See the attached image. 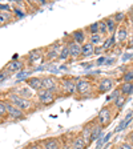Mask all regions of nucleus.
Listing matches in <instances>:
<instances>
[{"mask_svg": "<svg viewBox=\"0 0 133 149\" xmlns=\"http://www.w3.org/2000/svg\"><path fill=\"white\" fill-rule=\"evenodd\" d=\"M25 65H27V64H25V60L13 59V60H11V61H9L8 64H7L6 67H4V68H6L11 74H13V73H16V72L23 71Z\"/></svg>", "mask_w": 133, "mask_h": 149, "instance_id": "11", "label": "nucleus"}, {"mask_svg": "<svg viewBox=\"0 0 133 149\" xmlns=\"http://www.w3.org/2000/svg\"><path fill=\"white\" fill-rule=\"evenodd\" d=\"M85 32H88V36H91V35H97L99 33V22L92 23L91 25H88V27L85 28Z\"/></svg>", "mask_w": 133, "mask_h": 149, "instance_id": "28", "label": "nucleus"}, {"mask_svg": "<svg viewBox=\"0 0 133 149\" xmlns=\"http://www.w3.org/2000/svg\"><path fill=\"white\" fill-rule=\"evenodd\" d=\"M113 79L111 77H102L101 80L97 83L96 85V92L100 93V95H102V93H107L109 92V91L113 88Z\"/></svg>", "mask_w": 133, "mask_h": 149, "instance_id": "10", "label": "nucleus"}, {"mask_svg": "<svg viewBox=\"0 0 133 149\" xmlns=\"http://www.w3.org/2000/svg\"><path fill=\"white\" fill-rule=\"evenodd\" d=\"M9 76H11V73H9L6 68H3L0 71V83H3V81H6L7 79H9Z\"/></svg>", "mask_w": 133, "mask_h": 149, "instance_id": "34", "label": "nucleus"}, {"mask_svg": "<svg viewBox=\"0 0 133 149\" xmlns=\"http://www.w3.org/2000/svg\"><path fill=\"white\" fill-rule=\"evenodd\" d=\"M76 83H77V79H75V77H69V76L61 77L60 79V95L73 96L75 93H77Z\"/></svg>", "mask_w": 133, "mask_h": 149, "instance_id": "2", "label": "nucleus"}, {"mask_svg": "<svg viewBox=\"0 0 133 149\" xmlns=\"http://www.w3.org/2000/svg\"><path fill=\"white\" fill-rule=\"evenodd\" d=\"M44 57H45L47 61H55V60L59 59V52H56L51 47H47L44 49Z\"/></svg>", "mask_w": 133, "mask_h": 149, "instance_id": "20", "label": "nucleus"}, {"mask_svg": "<svg viewBox=\"0 0 133 149\" xmlns=\"http://www.w3.org/2000/svg\"><path fill=\"white\" fill-rule=\"evenodd\" d=\"M120 95H121V93H120V91H118V88H117V89H115V91H113V93H112L111 96H108V97H107V101H113V100H115V99H117V97L120 96Z\"/></svg>", "mask_w": 133, "mask_h": 149, "instance_id": "37", "label": "nucleus"}, {"mask_svg": "<svg viewBox=\"0 0 133 149\" xmlns=\"http://www.w3.org/2000/svg\"><path fill=\"white\" fill-rule=\"evenodd\" d=\"M80 134H81V137L85 140V143L89 145L91 144V136H92V124H91V121L84 125V128L81 129Z\"/></svg>", "mask_w": 133, "mask_h": 149, "instance_id": "19", "label": "nucleus"}, {"mask_svg": "<svg viewBox=\"0 0 133 149\" xmlns=\"http://www.w3.org/2000/svg\"><path fill=\"white\" fill-rule=\"evenodd\" d=\"M111 137H112V133H108V134H107L105 137H102L101 140H99V141H97V145H96V148L99 149L100 146L102 145V144H105L107 141H109V139H111Z\"/></svg>", "mask_w": 133, "mask_h": 149, "instance_id": "36", "label": "nucleus"}, {"mask_svg": "<svg viewBox=\"0 0 133 149\" xmlns=\"http://www.w3.org/2000/svg\"><path fill=\"white\" fill-rule=\"evenodd\" d=\"M69 144H71L72 149H87L88 144L85 143V140L81 137V134H76L75 137H72V140H69Z\"/></svg>", "mask_w": 133, "mask_h": 149, "instance_id": "14", "label": "nucleus"}, {"mask_svg": "<svg viewBox=\"0 0 133 149\" xmlns=\"http://www.w3.org/2000/svg\"><path fill=\"white\" fill-rule=\"evenodd\" d=\"M60 149H72V148H71V144H69V141H65V143L61 145V148H60Z\"/></svg>", "mask_w": 133, "mask_h": 149, "instance_id": "42", "label": "nucleus"}, {"mask_svg": "<svg viewBox=\"0 0 133 149\" xmlns=\"http://www.w3.org/2000/svg\"><path fill=\"white\" fill-rule=\"evenodd\" d=\"M125 102H127V96H124V95H120L117 99L113 100V105H115L117 109H121L125 105Z\"/></svg>", "mask_w": 133, "mask_h": 149, "instance_id": "27", "label": "nucleus"}, {"mask_svg": "<svg viewBox=\"0 0 133 149\" xmlns=\"http://www.w3.org/2000/svg\"><path fill=\"white\" fill-rule=\"evenodd\" d=\"M76 89L77 93L81 96H91L93 93V84L91 83L89 79H77V83H76Z\"/></svg>", "mask_w": 133, "mask_h": 149, "instance_id": "6", "label": "nucleus"}, {"mask_svg": "<svg viewBox=\"0 0 133 149\" xmlns=\"http://www.w3.org/2000/svg\"><path fill=\"white\" fill-rule=\"evenodd\" d=\"M113 19H115V22L117 23V24H121L123 23V20L125 19V13L124 12H117L113 15Z\"/></svg>", "mask_w": 133, "mask_h": 149, "instance_id": "35", "label": "nucleus"}, {"mask_svg": "<svg viewBox=\"0 0 133 149\" xmlns=\"http://www.w3.org/2000/svg\"><path fill=\"white\" fill-rule=\"evenodd\" d=\"M113 63H115V59H107V60H105V65L113 64Z\"/></svg>", "mask_w": 133, "mask_h": 149, "instance_id": "43", "label": "nucleus"}, {"mask_svg": "<svg viewBox=\"0 0 133 149\" xmlns=\"http://www.w3.org/2000/svg\"><path fill=\"white\" fill-rule=\"evenodd\" d=\"M4 100V105H6L7 108V113H8V118H12V120H24V118H27V113H24L23 111H20V109L17 108V107H15L13 104H11L9 101H7L6 99Z\"/></svg>", "mask_w": 133, "mask_h": 149, "instance_id": "7", "label": "nucleus"}, {"mask_svg": "<svg viewBox=\"0 0 133 149\" xmlns=\"http://www.w3.org/2000/svg\"><path fill=\"white\" fill-rule=\"evenodd\" d=\"M112 117H113V116H112V111H111V108L107 105V107H104V108L100 109L99 115H97V117H96V121H97V124H99L100 127L105 128L111 124Z\"/></svg>", "mask_w": 133, "mask_h": 149, "instance_id": "8", "label": "nucleus"}, {"mask_svg": "<svg viewBox=\"0 0 133 149\" xmlns=\"http://www.w3.org/2000/svg\"><path fill=\"white\" fill-rule=\"evenodd\" d=\"M91 124H92V136H91V143L93 141H97V140L101 137V132H102V127H100L97 124L96 118L93 121H91Z\"/></svg>", "mask_w": 133, "mask_h": 149, "instance_id": "17", "label": "nucleus"}, {"mask_svg": "<svg viewBox=\"0 0 133 149\" xmlns=\"http://www.w3.org/2000/svg\"><path fill=\"white\" fill-rule=\"evenodd\" d=\"M105 60H107V56H102V57H100L99 60L96 61V65H101V64H105Z\"/></svg>", "mask_w": 133, "mask_h": 149, "instance_id": "41", "label": "nucleus"}, {"mask_svg": "<svg viewBox=\"0 0 133 149\" xmlns=\"http://www.w3.org/2000/svg\"><path fill=\"white\" fill-rule=\"evenodd\" d=\"M117 149H133V146L130 145L129 141H125V143H121L120 145L117 146Z\"/></svg>", "mask_w": 133, "mask_h": 149, "instance_id": "39", "label": "nucleus"}, {"mask_svg": "<svg viewBox=\"0 0 133 149\" xmlns=\"http://www.w3.org/2000/svg\"><path fill=\"white\" fill-rule=\"evenodd\" d=\"M123 81H124V83H133V68L124 72V74H123Z\"/></svg>", "mask_w": 133, "mask_h": 149, "instance_id": "31", "label": "nucleus"}, {"mask_svg": "<svg viewBox=\"0 0 133 149\" xmlns=\"http://www.w3.org/2000/svg\"><path fill=\"white\" fill-rule=\"evenodd\" d=\"M13 19H16L13 16V11L12 12H0V27L9 24Z\"/></svg>", "mask_w": 133, "mask_h": 149, "instance_id": "22", "label": "nucleus"}, {"mask_svg": "<svg viewBox=\"0 0 133 149\" xmlns=\"http://www.w3.org/2000/svg\"><path fill=\"white\" fill-rule=\"evenodd\" d=\"M128 140H129V143H130V145H132V146H133V132H132V133H130V134H129V136H128Z\"/></svg>", "mask_w": 133, "mask_h": 149, "instance_id": "44", "label": "nucleus"}, {"mask_svg": "<svg viewBox=\"0 0 133 149\" xmlns=\"http://www.w3.org/2000/svg\"><path fill=\"white\" fill-rule=\"evenodd\" d=\"M32 71H25V69H23L22 72H19L17 73V80H23V79H25V74H31Z\"/></svg>", "mask_w": 133, "mask_h": 149, "instance_id": "38", "label": "nucleus"}, {"mask_svg": "<svg viewBox=\"0 0 133 149\" xmlns=\"http://www.w3.org/2000/svg\"><path fill=\"white\" fill-rule=\"evenodd\" d=\"M71 59V56H69V51H68V47L67 44H64L61 48V51L59 52V60H63V61H68Z\"/></svg>", "mask_w": 133, "mask_h": 149, "instance_id": "26", "label": "nucleus"}, {"mask_svg": "<svg viewBox=\"0 0 133 149\" xmlns=\"http://www.w3.org/2000/svg\"><path fill=\"white\" fill-rule=\"evenodd\" d=\"M29 148H31V149H44L41 141H36V143L31 144V145H29Z\"/></svg>", "mask_w": 133, "mask_h": 149, "instance_id": "40", "label": "nucleus"}, {"mask_svg": "<svg viewBox=\"0 0 133 149\" xmlns=\"http://www.w3.org/2000/svg\"><path fill=\"white\" fill-rule=\"evenodd\" d=\"M44 149H60L61 148V144H60V140L57 137H49V139H45L41 141Z\"/></svg>", "mask_w": 133, "mask_h": 149, "instance_id": "15", "label": "nucleus"}, {"mask_svg": "<svg viewBox=\"0 0 133 149\" xmlns=\"http://www.w3.org/2000/svg\"><path fill=\"white\" fill-rule=\"evenodd\" d=\"M36 101L39 105H43V107H48L51 104H53L57 97L55 92H51V91H47V89H40L36 92Z\"/></svg>", "mask_w": 133, "mask_h": 149, "instance_id": "3", "label": "nucleus"}, {"mask_svg": "<svg viewBox=\"0 0 133 149\" xmlns=\"http://www.w3.org/2000/svg\"><path fill=\"white\" fill-rule=\"evenodd\" d=\"M41 89H47L60 95V79L56 76H44L41 77Z\"/></svg>", "mask_w": 133, "mask_h": 149, "instance_id": "4", "label": "nucleus"}, {"mask_svg": "<svg viewBox=\"0 0 133 149\" xmlns=\"http://www.w3.org/2000/svg\"><path fill=\"white\" fill-rule=\"evenodd\" d=\"M115 43H116V37L115 36H111V37H108V39H105V40H104L102 48H104V49H109V48H112V47L115 45Z\"/></svg>", "mask_w": 133, "mask_h": 149, "instance_id": "30", "label": "nucleus"}, {"mask_svg": "<svg viewBox=\"0 0 133 149\" xmlns=\"http://www.w3.org/2000/svg\"><path fill=\"white\" fill-rule=\"evenodd\" d=\"M87 36H88V33H85V29H83V28L76 29L75 32H72V33L69 35V37H71L72 40L76 41V43L80 44V45H83L84 43H87Z\"/></svg>", "mask_w": 133, "mask_h": 149, "instance_id": "13", "label": "nucleus"}, {"mask_svg": "<svg viewBox=\"0 0 133 149\" xmlns=\"http://www.w3.org/2000/svg\"><path fill=\"white\" fill-rule=\"evenodd\" d=\"M4 99H6L7 101H9L11 104H13L15 107H17L20 111H23L24 113H27V115H29L35 109V102L32 101V100L23 99V97L17 96L16 93H12V92L7 93V96L4 97Z\"/></svg>", "mask_w": 133, "mask_h": 149, "instance_id": "1", "label": "nucleus"}, {"mask_svg": "<svg viewBox=\"0 0 133 149\" xmlns=\"http://www.w3.org/2000/svg\"><path fill=\"white\" fill-rule=\"evenodd\" d=\"M65 44L68 47V51H69V56H71L72 60H77L81 57V45L77 44L76 41H73L71 37H67L65 40Z\"/></svg>", "mask_w": 133, "mask_h": 149, "instance_id": "9", "label": "nucleus"}, {"mask_svg": "<svg viewBox=\"0 0 133 149\" xmlns=\"http://www.w3.org/2000/svg\"><path fill=\"white\" fill-rule=\"evenodd\" d=\"M95 55V45L87 41L81 45V57H91Z\"/></svg>", "mask_w": 133, "mask_h": 149, "instance_id": "18", "label": "nucleus"}, {"mask_svg": "<svg viewBox=\"0 0 133 149\" xmlns=\"http://www.w3.org/2000/svg\"><path fill=\"white\" fill-rule=\"evenodd\" d=\"M0 117L3 118V120L8 118V113H7V108H6V105H4L3 99H0Z\"/></svg>", "mask_w": 133, "mask_h": 149, "instance_id": "32", "label": "nucleus"}, {"mask_svg": "<svg viewBox=\"0 0 133 149\" xmlns=\"http://www.w3.org/2000/svg\"><path fill=\"white\" fill-rule=\"evenodd\" d=\"M118 91L124 96H130V95H133V83H123L118 87Z\"/></svg>", "mask_w": 133, "mask_h": 149, "instance_id": "23", "label": "nucleus"}, {"mask_svg": "<svg viewBox=\"0 0 133 149\" xmlns=\"http://www.w3.org/2000/svg\"><path fill=\"white\" fill-rule=\"evenodd\" d=\"M132 117H133V111H129L128 112V115L125 116V118L121 121L120 124L116 127V132H121V130H124L128 125L130 124V121H132Z\"/></svg>", "mask_w": 133, "mask_h": 149, "instance_id": "21", "label": "nucleus"}, {"mask_svg": "<svg viewBox=\"0 0 133 149\" xmlns=\"http://www.w3.org/2000/svg\"><path fill=\"white\" fill-rule=\"evenodd\" d=\"M128 39V28L125 25H120V28L117 29V40L120 43H124Z\"/></svg>", "mask_w": 133, "mask_h": 149, "instance_id": "25", "label": "nucleus"}, {"mask_svg": "<svg viewBox=\"0 0 133 149\" xmlns=\"http://www.w3.org/2000/svg\"><path fill=\"white\" fill-rule=\"evenodd\" d=\"M99 35H101L102 37L108 35V29H107V25H105V23H104V20L99 22Z\"/></svg>", "mask_w": 133, "mask_h": 149, "instance_id": "33", "label": "nucleus"}, {"mask_svg": "<svg viewBox=\"0 0 133 149\" xmlns=\"http://www.w3.org/2000/svg\"><path fill=\"white\" fill-rule=\"evenodd\" d=\"M104 23H105V25H107L108 33H113V32L116 31V28H117V23L115 22L113 16H109V17L104 19Z\"/></svg>", "mask_w": 133, "mask_h": 149, "instance_id": "24", "label": "nucleus"}, {"mask_svg": "<svg viewBox=\"0 0 133 149\" xmlns=\"http://www.w3.org/2000/svg\"><path fill=\"white\" fill-rule=\"evenodd\" d=\"M25 84H27V87L32 92H37V91L41 89V77H39V76H31V77L25 79Z\"/></svg>", "mask_w": 133, "mask_h": 149, "instance_id": "12", "label": "nucleus"}, {"mask_svg": "<svg viewBox=\"0 0 133 149\" xmlns=\"http://www.w3.org/2000/svg\"><path fill=\"white\" fill-rule=\"evenodd\" d=\"M89 37V43L92 44V45H95V47H97V45H100V43L102 41V36L101 35H91V36H88Z\"/></svg>", "mask_w": 133, "mask_h": 149, "instance_id": "29", "label": "nucleus"}, {"mask_svg": "<svg viewBox=\"0 0 133 149\" xmlns=\"http://www.w3.org/2000/svg\"><path fill=\"white\" fill-rule=\"evenodd\" d=\"M45 59L44 57V49L43 48H36V49H32L31 52L25 56V64L29 65V67H33L36 64H40L43 60Z\"/></svg>", "mask_w": 133, "mask_h": 149, "instance_id": "5", "label": "nucleus"}, {"mask_svg": "<svg viewBox=\"0 0 133 149\" xmlns=\"http://www.w3.org/2000/svg\"><path fill=\"white\" fill-rule=\"evenodd\" d=\"M4 121H6V120H3V118H1V117H0V124H3V123H4Z\"/></svg>", "mask_w": 133, "mask_h": 149, "instance_id": "45", "label": "nucleus"}, {"mask_svg": "<svg viewBox=\"0 0 133 149\" xmlns=\"http://www.w3.org/2000/svg\"><path fill=\"white\" fill-rule=\"evenodd\" d=\"M12 93H16L17 96L23 97V99H27V100H32L33 97V92L28 87H22V88H15V89L11 91Z\"/></svg>", "mask_w": 133, "mask_h": 149, "instance_id": "16", "label": "nucleus"}]
</instances>
